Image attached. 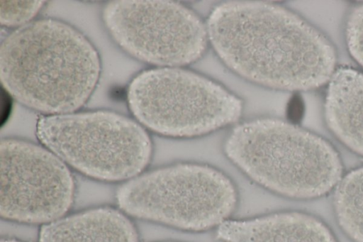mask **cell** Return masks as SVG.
Listing matches in <instances>:
<instances>
[{
  "mask_svg": "<svg viewBox=\"0 0 363 242\" xmlns=\"http://www.w3.org/2000/svg\"><path fill=\"white\" fill-rule=\"evenodd\" d=\"M100 73L98 54L77 30L46 18L9 34L0 46V79L22 104L44 115L70 114L87 101Z\"/></svg>",
  "mask_w": 363,
  "mask_h": 242,
  "instance_id": "7a4b0ae2",
  "label": "cell"
},
{
  "mask_svg": "<svg viewBox=\"0 0 363 242\" xmlns=\"http://www.w3.org/2000/svg\"><path fill=\"white\" fill-rule=\"evenodd\" d=\"M38 242H139V238L126 214L99 207L43 225Z\"/></svg>",
  "mask_w": 363,
  "mask_h": 242,
  "instance_id": "30bf717a",
  "label": "cell"
},
{
  "mask_svg": "<svg viewBox=\"0 0 363 242\" xmlns=\"http://www.w3.org/2000/svg\"><path fill=\"white\" fill-rule=\"evenodd\" d=\"M224 153L253 182L291 199L323 197L343 176L340 155L328 141L277 119L237 126L225 141Z\"/></svg>",
  "mask_w": 363,
  "mask_h": 242,
  "instance_id": "3957f363",
  "label": "cell"
},
{
  "mask_svg": "<svg viewBox=\"0 0 363 242\" xmlns=\"http://www.w3.org/2000/svg\"><path fill=\"white\" fill-rule=\"evenodd\" d=\"M103 19L123 50L152 65H189L207 48L206 26L194 11L174 1H112L106 5Z\"/></svg>",
  "mask_w": 363,
  "mask_h": 242,
  "instance_id": "52a82bcc",
  "label": "cell"
},
{
  "mask_svg": "<svg viewBox=\"0 0 363 242\" xmlns=\"http://www.w3.org/2000/svg\"><path fill=\"white\" fill-rule=\"evenodd\" d=\"M0 242H23L16 239L13 238H2Z\"/></svg>",
  "mask_w": 363,
  "mask_h": 242,
  "instance_id": "9a60e30c",
  "label": "cell"
},
{
  "mask_svg": "<svg viewBox=\"0 0 363 242\" xmlns=\"http://www.w3.org/2000/svg\"><path fill=\"white\" fill-rule=\"evenodd\" d=\"M333 208L342 231L354 242H363V167L343 175L335 188Z\"/></svg>",
  "mask_w": 363,
  "mask_h": 242,
  "instance_id": "7c38bea8",
  "label": "cell"
},
{
  "mask_svg": "<svg viewBox=\"0 0 363 242\" xmlns=\"http://www.w3.org/2000/svg\"><path fill=\"white\" fill-rule=\"evenodd\" d=\"M216 237L222 242H337L325 222L298 211L228 219L216 229Z\"/></svg>",
  "mask_w": 363,
  "mask_h": 242,
  "instance_id": "9c48e42d",
  "label": "cell"
},
{
  "mask_svg": "<svg viewBox=\"0 0 363 242\" xmlns=\"http://www.w3.org/2000/svg\"><path fill=\"white\" fill-rule=\"evenodd\" d=\"M162 242H179V241H162Z\"/></svg>",
  "mask_w": 363,
  "mask_h": 242,
  "instance_id": "2e32d148",
  "label": "cell"
},
{
  "mask_svg": "<svg viewBox=\"0 0 363 242\" xmlns=\"http://www.w3.org/2000/svg\"><path fill=\"white\" fill-rule=\"evenodd\" d=\"M130 109L140 123L168 137L203 136L236 122L242 103L208 78L179 67L140 73L128 89Z\"/></svg>",
  "mask_w": 363,
  "mask_h": 242,
  "instance_id": "8992f818",
  "label": "cell"
},
{
  "mask_svg": "<svg viewBox=\"0 0 363 242\" xmlns=\"http://www.w3.org/2000/svg\"><path fill=\"white\" fill-rule=\"evenodd\" d=\"M67 165L45 147L22 140L0 142V215L27 224L64 216L74 196Z\"/></svg>",
  "mask_w": 363,
  "mask_h": 242,
  "instance_id": "ba28073f",
  "label": "cell"
},
{
  "mask_svg": "<svg viewBox=\"0 0 363 242\" xmlns=\"http://www.w3.org/2000/svg\"><path fill=\"white\" fill-rule=\"evenodd\" d=\"M36 135L67 165L102 181L135 177L152 155L151 140L144 128L111 111L43 115L37 121Z\"/></svg>",
  "mask_w": 363,
  "mask_h": 242,
  "instance_id": "5b68a950",
  "label": "cell"
},
{
  "mask_svg": "<svg viewBox=\"0 0 363 242\" xmlns=\"http://www.w3.org/2000/svg\"><path fill=\"white\" fill-rule=\"evenodd\" d=\"M119 209L138 219L189 232L217 229L235 212L238 192L218 169L180 163L141 173L116 195Z\"/></svg>",
  "mask_w": 363,
  "mask_h": 242,
  "instance_id": "277c9868",
  "label": "cell"
},
{
  "mask_svg": "<svg viewBox=\"0 0 363 242\" xmlns=\"http://www.w3.org/2000/svg\"><path fill=\"white\" fill-rule=\"evenodd\" d=\"M208 40L233 71L273 89L308 90L335 72L330 40L291 11L265 1H230L210 13Z\"/></svg>",
  "mask_w": 363,
  "mask_h": 242,
  "instance_id": "6da1fadb",
  "label": "cell"
},
{
  "mask_svg": "<svg viewBox=\"0 0 363 242\" xmlns=\"http://www.w3.org/2000/svg\"><path fill=\"white\" fill-rule=\"evenodd\" d=\"M345 37L350 55L363 67V4L354 7L349 13Z\"/></svg>",
  "mask_w": 363,
  "mask_h": 242,
  "instance_id": "5bb4252c",
  "label": "cell"
},
{
  "mask_svg": "<svg viewBox=\"0 0 363 242\" xmlns=\"http://www.w3.org/2000/svg\"><path fill=\"white\" fill-rule=\"evenodd\" d=\"M44 1H0V22L7 27L22 26L40 11Z\"/></svg>",
  "mask_w": 363,
  "mask_h": 242,
  "instance_id": "4fadbf2b",
  "label": "cell"
},
{
  "mask_svg": "<svg viewBox=\"0 0 363 242\" xmlns=\"http://www.w3.org/2000/svg\"><path fill=\"white\" fill-rule=\"evenodd\" d=\"M327 125L335 137L363 156V73L340 67L330 79L325 102Z\"/></svg>",
  "mask_w": 363,
  "mask_h": 242,
  "instance_id": "8fae6325",
  "label": "cell"
}]
</instances>
